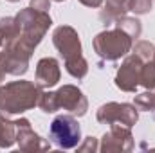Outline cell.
Segmentation results:
<instances>
[{
  "instance_id": "obj_1",
  "label": "cell",
  "mask_w": 155,
  "mask_h": 153,
  "mask_svg": "<svg viewBox=\"0 0 155 153\" xmlns=\"http://www.w3.org/2000/svg\"><path fill=\"white\" fill-rule=\"evenodd\" d=\"M51 139L60 148H74L79 142V124L76 119L69 115L56 117L51 124Z\"/></svg>"
}]
</instances>
